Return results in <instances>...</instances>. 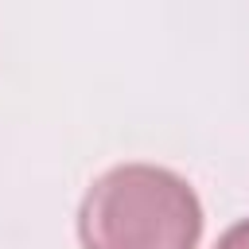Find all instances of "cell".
I'll use <instances>...</instances> for the list:
<instances>
[{
	"instance_id": "1",
	"label": "cell",
	"mask_w": 249,
	"mask_h": 249,
	"mask_svg": "<svg viewBox=\"0 0 249 249\" xmlns=\"http://www.w3.org/2000/svg\"><path fill=\"white\" fill-rule=\"evenodd\" d=\"M78 237L82 249H195L202 237V202L167 167L121 163L86 191Z\"/></svg>"
},
{
	"instance_id": "2",
	"label": "cell",
	"mask_w": 249,
	"mask_h": 249,
	"mask_svg": "<svg viewBox=\"0 0 249 249\" xmlns=\"http://www.w3.org/2000/svg\"><path fill=\"white\" fill-rule=\"evenodd\" d=\"M214 249H249V218L245 222H237V226H230L222 237H218V245Z\"/></svg>"
}]
</instances>
